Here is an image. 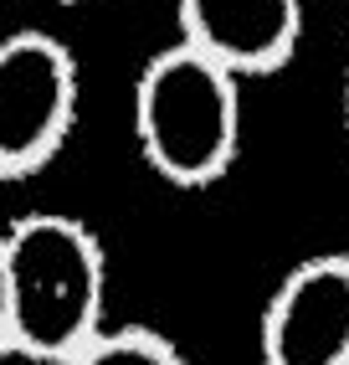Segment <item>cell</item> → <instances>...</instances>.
<instances>
[{
    "mask_svg": "<svg viewBox=\"0 0 349 365\" xmlns=\"http://www.w3.org/2000/svg\"><path fill=\"white\" fill-rule=\"evenodd\" d=\"M139 160L174 190L216 185L241 155V78L185 41L144 57L134 78Z\"/></svg>",
    "mask_w": 349,
    "mask_h": 365,
    "instance_id": "cell-2",
    "label": "cell"
},
{
    "mask_svg": "<svg viewBox=\"0 0 349 365\" xmlns=\"http://www.w3.org/2000/svg\"><path fill=\"white\" fill-rule=\"evenodd\" d=\"M11 278L16 355L62 365L103 329L108 262L88 222L67 211H26L0 232Z\"/></svg>",
    "mask_w": 349,
    "mask_h": 365,
    "instance_id": "cell-1",
    "label": "cell"
},
{
    "mask_svg": "<svg viewBox=\"0 0 349 365\" xmlns=\"http://www.w3.org/2000/svg\"><path fill=\"white\" fill-rule=\"evenodd\" d=\"M257 365H349V252L288 267L257 319Z\"/></svg>",
    "mask_w": 349,
    "mask_h": 365,
    "instance_id": "cell-4",
    "label": "cell"
},
{
    "mask_svg": "<svg viewBox=\"0 0 349 365\" xmlns=\"http://www.w3.org/2000/svg\"><path fill=\"white\" fill-rule=\"evenodd\" d=\"M16 355V329H11V278H6V252H0V360Z\"/></svg>",
    "mask_w": 349,
    "mask_h": 365,
    "instance_id": "cell-7",
    "label": "cell"
},
{
    "mask_svg": "<svg viewBox=\"0 0 349 365\" xmlns=\"http://www.w3.org/2000/svg\"><path fill=\"white\" fill-rule=\"evenodd\" d=\"M83 103L78 57L46 31H16L0 41V180H26L52 165Z\"/></svg>",
    "mask_w": 349,
    "mask_h": 365,
    "instance_id": "cell-3",
    "label": "cell"
},
{
    "mask_svg": "<svg viewBox=\"0 0 349 365\" xmlns=\"http://www.w3.org/2000/svg\"><path fill=\"white\" fill-rule=\"evenodd\" d=\"M339 108H344V129H349V62H344V83H339Z\"/></svg>",
    "mask_w": 349,
    "mask_h": 365,
    "instance_id": "cell-8",
    "label": "cell"
},
{
    "mask_svg": "<svg viewBox=\"0 0 349 365\" xmlns=\"http://www.w3.org/2000/svg\"><path fill=\"white\" fill-rule=\"evenodd\" d=\"M52 6H78V0H52Z\"/></svg>",
    "mask_w": 349,
    "mask_h": 365,
    "instance_id": "cell-9",
    "label": "cell"
},
{
    "mask_svg": "<svg viewBox=\"0 0 349 365\" xmlns=\"http://www.w3.org/2000/svg\"><path fill=\"white\" fill-rule=\"evenodd\" d=\"M62 365H185V355L170 345L160 329H144V324H118V329H98L88 345L62 360Z\"/></svg>",
    "mask_w": 349,
    "mask_h": 365,
    "instance_id": "cell-6",
    "label": "cell"
},
{
    "mask_svg": "<svg viewBox=\"0 0 349 365\" xmlns=\"http://www.w3.org/2000/svg\"><path fill=\"white\" fill-rule=\"evenodd\" d=\"M180 36L236 78L283 72L303 41V0H174Z\"/></svg>",
    "mask_w": 349,
    "mask_h": 365,
    "instance_id": "cell-5",
    "label": "cell"
}]
</instances>
